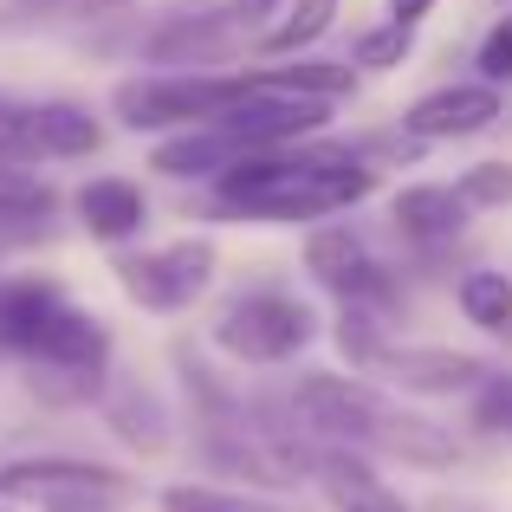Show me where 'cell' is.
Masks as SVG:
<instances>
[{"instance_id": "6da1fadb", "label": "cell", "mask_w": 512, "mask_h": 512, "mask_svg": "<svg viewBox=\"0 0 512 512\" xmlns=\"http://www.w3.org/2000/svg\"><path fill=\"white\" fill-rule=\"evenodd\" d=\"M292 409H299L305 428H318V435H338V441H350V448L396 454V461H409V467H448L454 454H461L441 422L409 415L402 402H389L383 389L357 383V376H338V370L299 376Z\"/></svg>"}, {"instance_id": "7a4b0ae2", "label": "cell", "mask_w": 512, "mask_h": 512, "mask_svg": "<svg viewBox=\"0 0 512 512\" xmlns=\"http://www.w3.org/2000/svg\"><path fill=\"white\" fill-rule=\"evenodd\" d=\"M227 214H247V221H312V214H338L350 201L370 195V169L350 163V156H325V150H305V156H247L214 182Z\"/></svg>"}, {"instance_id": "3957f363", "label": "cell", "mask_w": 512, "mask_h": 512, "mask_svg": "<svg viewBox=\"0 0 512 512\" xmlns=\"http://www.w3.org/2000/svg\"><path fill=\"white\" fill-rule=\"evenodd\" d=\"M247 72H163V78H130L117 85V124L130 130H163V124H214L234 104H247Z\"/></svg>"}, {"instance_id": "277c9868", "label": "cell", "mask_w": 512, "mask_h": 512, "mask_svg": "<svg viewBox=\"0 0 512 512\" xmlns=\"http://www.w3.org/2000/svg\"><path fill=\"white\" fill-rule=\"evenodd\" d=\"M312 338H318L312 312L299 299H286V292H247L214 318V344L234 363H286Z\"/></svg>"}, {"instance_id": "5b68a950", "label": "cell", "mask_w": 512, "mask_h": 512, "mask_svg": "<svg viewBox=\"0 0 512 512\" xmlns=\"http://www.w3.org/2000/svg\"><path fill=\"white\" fill-rule=\"evenodd\" d=\"M130 493V480L117 467L98 461H65V454H39V461H7L0 467V500L7 506H46V512H72V506H117Z\"/></svg>"}, {"instance_id": "8992f818", "label": "cell", "mask_w": 512, "mask_h": 512, "mask_svg": "<svg viewBox=\"0 0 512 512\" xmlns=\"http://www.w3.org/2000/svg\"><path fill=\"white\" fill-rule=\"evenodd\" d=\"M117 286L143 312H188L214 286V247L208 240H175V247H156V253H124Z\"/></svg>"}, {"instance_id": "52a82bcc", "label": "cell", "mask_w": 512, "mask_h": 512, "mask_svg": "<svg viewBox=\"0 0 512 512\" xmlns=\"http://www.w3.org/2000/svg\"><path fill=\"white\" fill-rule=\"evenodd\" d=\"M305 266H312L318 286H331L350 312H363V305H383L389 299V273L370 260V247H363L357 234H344V227H325V234H312V247H305Z\"/></svg>"}, {"instance_id": "ba28073f", "label": "cell", "mask_w": 512, "mask_h": 512, "mask_svg": "<svg viewBox=\"0 0 512 512\" xmlns=\"http://www.w3.org/2000/svg\"><path fill=\"white\" fill-rule=\"evenodd\" d=\"M65 305L72 299L52 279H0V350L7 357H33Z\"/></svg>"}, {"instance_id": "9c48e42d", "label": "cell", "mask_w": 512, "mask_h": 512, "mask_svg": "<svg viewBox=\"0 0 512 512\" xmlns=\"http://www.w3.org/2000/svg\"><path fill=\"white\" fill-rule=\"evenodd\" d=\"M234 13H221V7H188V13H175V20H163L150 33V59L156 65H195V59H227V46H234Z\"/></svg>"}, {"instance_id": "30bf717a", "label": "cell", "mask_w": 512, "mask_h": 512, "mask_svg": "<svg viewBox=\"0 0 512 512\" xmlns=\"http://www.w3.org/2000/svg\"><path fill=\"white\" fill-rule=\"evenodd\" d=\"M500 117V91L493 85H448V91H428L402 111V124L415 137H474Z\"/></svg>"}, {"instance_id": "8fae6325", "label": "cell", "mask_w": 512, "mask_h": 512, "mask_svg": "<svg viewBox=\"0 0 512 512\" xmlns=\"http://www.w3.org/2000/svg\"><path fill=\"white\" fill-rule=\"evenodd\" d=\"M72 208H78V227H85L91 240H130L150 221V201H143V188L130 182V175H91L72 195Z\"/></svg>"}, {"instance_id": "7c38bea8", "label": "cell", "mask_w": 512, "mask_h": 512, "mask_svg": "<svg viewBox=\"0 0 512 512\" xmlns=\"http://www.w3.org/2000/svg\"><path fill=\"white\" fill-rule=\"evenodd\" d=\"M383 363L396 383H409V389H480L487 383V370H480L474 357H461V350H428V344H383Z\"/></svg>"}, {"instance_id": "4fadbf2b", "label": "cell", "mask_w": 512, "mask_h": 512, "mask_svg": "<svg viewBox=\"0 0 512 512\" xmlns=\"http://www.w3.org/2000/svg\"><path fill=\"white\" fill-rule=\"evenodd\" d=\"M253 91L266 98H292V104H331L357 85L350 65H325V59H299V65H266V72H247Z\"/></svg>"}, {"instance_id": "5bb4252c", "label": "cell", "mask_w": 512, "mask_h": 512, "mask_svg": "<svg viewBox=\"0 0 512 512\" xmlns=\"http://www.w3.org/2000/svg\"><path fill=\"white\" fill-rule=\"evenodd\" d=\"M52 214H59V188L39 182V175L20 169V163H0V234L33 240V234H46Z\"/></svg>"}, {"instance_id": "9a60e30c", "label": "cell", "mask_w": 512, "mask_h": 512, "mask_svg": "<svg viewBox=\"0 0 512 512\" xmlns=\"http://www.w3.org/2000/svg\"><path fill=\"white\" fill-rule=\"evenodd\" d=\"M396 227L409 240H422V247H435V240H454L467 227V201L454 195V188H441V182L402 188L396 195Z\"/></svg>"}, {"instance_id": "2e32d148", "label": "cell", "mask_w": 512, "mask_h": 512, "mask_svg": "<svg viewBox=\"0 0 512 512\" xmlns=\"http://www.w3.org/2000/svg\"><path fill=\"white\" fill-rule=\"evenodd\" d=\"M318 480H325V493H331V506H338V512H409L396 493L383 487V480L370 474V467L357 461V454H344V448L318 454Z\"/></svg>"}, {"instance_id": "e0dca14e", "label": "cell", "mask_w": 512, "mask_h": 512, "mask_svg": "<svg viewBox=\"0 0 512 512\" xmlns=\"http://www.w3.org/2000/svg\"><path fill=\"white\" fill-rule=\"evenodd\" d=\"M33 137H39V156H91L104 143V130H98V117L85 111V104H65V98H46V104H33Z\"/></svg>"}, {"instance_id": "ac0fdd59", "label": "cell", "mask_w": 512, "mask_h": 512, "mask_svg": "<svg viewBox=\"0 0 512 512\" xmlns=\"http://www.w3.org/2000/svg\"><path fill=\"white\" fill-rule=\"evenodd\" d=\"M461 312L474 318L480 331H500V338H512V279L493 273V266L467 273L461 279Z\"/></svg>"}, {"instance_id": "d6986e66", "label": "cell", "mask_w": 512, "mask_h": 512, "mask_svg": "<svg viewBox=\"0 0 512 512\" xmlns=\"http://www.w3.org/2000/svg\"><path fill=\"white\" fill-rule=\"evenodd\" d=\"M111 428L130 441V448H143V454H156L169 441L163 409H156V396H143V389H117L111 396Z\"/></svg>"}, {"instance_id": "ffe728a7", "label": "cell", "mask_w": 512, "mask_h": 512, "mask_svg": "<svg viewBox=\"0 0 512 512\" xmlns=\"http://www.w3.org/2000/svg\"><path fill=\"white\" fill-rule=\"evenodd\" d=\"M331 13H338V0H292V13L260 39V52H266V59H286V52L312 46V39L331 26Z\"/></svg>"}, {"instance_id": "44dd1931", "label": "cell", "mask_w": 512, "mask_h": 512, "mask_svg": "<svg viewBox=\"0 0 512 512\" xmlns=\"http://www.w3.org/2000/svg\"><path fill=\"white\" fill-rule=\"evenodd\" d=\"M0 163H20V169L39 163L33 104H26V98H7V91H0Z\"/></svg>"}, {"instance_id": "7402d4cb", "label": "cell", "mask_w": 512, "mask_h": 512, "mask_svg": "<svg viewBox=\"0 0 512 512\" xmlns=\"http://www.w3.org/2000/svg\"><path fill=\"white\" fill-rule=\"evenodd\" d=\"M454 195H461L467 208H506L512 201V163H474L454 182Z\"/></svg>"}, {"instance_id": "603a6c76", "label": "cell", "mask_w": 512, "mask_h": 512, "mask_svg": "<svg viewBox=\"0 0 512 512\" xmlns=\"http://www.w3.org/2000/svg\"><path fill=\"white\" fill-rule=\"evenodd\" d=\"M163 512H279V506H260L247 493H221V487H169Z\"/></svg>"}, {"instance_id": "cb8c5ba5", "label": "cell", "mask_w": 512, "mask_h": 512, "mask_svg": "<svg viewBox=\"0 0 512 512\" xmlns=\"http://www.w3.org/2000/svg\"><path fill=\"white\" fill-rule=\"evenodd\" d=\"M409 46H415V33L389 20V26H376V33H363V39H357V65H370V72H389V65L409 59Z\"/></svg>"}, {"instance_id": "d4e9b609", "label": "cell", "mask_w": 512, "mask_h": 512, "mask_svg": "<svg viewBox=\"0 0 512 512\" xmlns=\"http://www.w3.org/2000/svg\"><path fill=\"white\" fill-rule=\"evenodd\" d=\"M474 422L493 428V435H512V376H487V383H480Z\"/></svg>"}, {"instance_id": "484cf974", "label": "cell", "mask_w": 512, "mask_h": 512, "mask_svg": "<svg viewBox=\"0 0 512 512\" xmlns=\"http://www.w3.org/2000/svg\"><path fill=\"white\" fill-rule=\"evenodd\" d=\"M480 72H487V78H506V85H512V26L487 33V46H480Z\"/></svg>"}, {"instance_id": "4316f807", "label": "cell", "mask_w": 512, "mask_h": 512, "mask_svg": "<svg viewBox=\"0 0 512 512\" xmlns=\"http://www.w3.org/2000/svg\"><path fill=\"white\" fill-rule=\"evenodd\" d=\"M428 7H435V0H389V20H396V26H409V33H415V20H422Z\"/></svg>"}, {"instance_id": "83f0119b", "label": "cell", "mask_w": 512, "mask_h": 512, "mask_svg": "<svg viewBox=\"0 0 512 512\" xmlns=\"http://www.w3.org/2000/svg\"><path fill=\"white\" fill-rule=\"evenodd\" d=\"M273 7H279V0H234V20H240V26H260Z\"/></svg>"}, {"instance_id": "f1b7e54d", "label": "cell", "mask_w": 512, "mask_h": 512, "mask_svg": "<svg viewBox=\"0 0 512 512\" xmlns=\"http://www.w3.org/2000/svg\"><path fill=\"white\" fill-rule=\"evenodd\" d=\"M26 7H33V13H52V7H59V0H26Z\"/></svg>"}, {"instance_id": "f546056e", "label": "cell", "mask_w": 512, "mask_h": 512, "mask_svg": "<svg viewBox=\"0 0 512 512\" xmlns=\"http://www.w3.org/2000/svg\"><path fill=\"white\" fill-rule=\"evenodd\" d=\"M72 512H98V506H72Z\"/></svg>"}, {"instance_id": "4dcf8cb0", "label": "cell", "mask_w": 512, "mask_h": 512, "mask_svg": "<svg viewBox=\"0 0 512 512\" xmlns=\"http://www.w3.org/2000/svg\"><path fill=\"white\" fill-rule=\"evenodd\" d=\"M506 26H512V20H506Z\"/></svg>"}]
</instances>
